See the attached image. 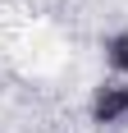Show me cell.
<instances>
[{
    "mask_svg": "<svg viewBox=\"0 0 128 133\" xmlns=\"http://www.w3.org/2000/svg\"><path fill=\"white\" fill-rule=\"evenodd\" d=\"M128 115V87H101L91 101V119L96 124H115Z\"/></svg>",
    "mask_w": 128,
    "mask_h": 133,
    "instance_id": "6da1fadb",
    "label": "cell"
},
{
    "mask_svg": "<svg viewBox=\"0 0 128 133\" xmlns=\"http://www.w3.org/2000/svg\"><path fill=\"white\" fill-rule=\"evenodd\" d=\"M105 51H110V64H115L119 74H128V32L110 37V41H105Z\"/></svg>",
    "mask_w": 128,
    "mask_h": 133,
    "instance_id": "7a4b0ae2",
    "label": "cell"
}]
</instances>
